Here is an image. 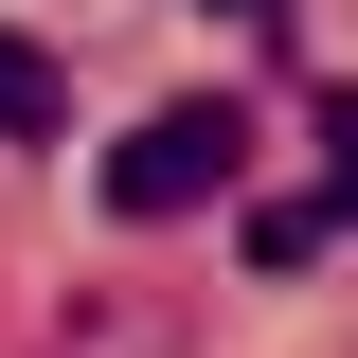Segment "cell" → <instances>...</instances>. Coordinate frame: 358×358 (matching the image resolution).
<instances>
[{
	"mask_svg": "<svg viewBox=\"0 0 358 358\" xmlns=\"http://www.w3.org/2000/svg\"><path fill=\"white\" fill-rule=\"evenodd\" d=\"M233 179H251V108H233V90H179V108H143V126L108 143V215H197Z\"/></svg>",
	"mask_w": 358,
	"mask_h": 358,
	"instance_id": "1",
	"label": "cell"
},
{
	"mask_svg": "<svg viewBox=\"0 0 358 358\" xmlns=\"http://www.w3.org/2000/svg\"><path fill=\"white\" fill-rule=\"evenodd\" d=\"M54 126H72V72L36 36H0V143H54Z\"/></svg>",
	"mask_w": 358,
	"mask_h": 358,
	"instance_id": "2",
	"label": "cell"
},
{
	"mask_svg": "<svg viewBox=\"0 0 358 358\" xmlns=\"http://www.w3.org/2000/svg\"><path fill=\"white\" fill-rule=\"evenodd\" d=\"M322 215H341V233H358V72H341V90H322Z\"/></svg>",
	"mask_w": 358,
	"mask_h": 358,
	"instance_id": "3",
	"label": "cell"
},
{
	"mask_svg": "<svg viewBox=\"0 0 358 358\" xmlns=\"http://www.w3.org/2000/svg\"><path fill=\"white\" fill-rule=\"evenodd\" d=\"M322 233H341V215H322V197H251V268H305Z\"/></svg>",
	"mask_w": 358,
	"mask_h": 358,
	"instance_id": "4",
	"label": "cell"
},
{
	"mask_svg": "<svg viewBox=\"0 0 358 358\" xmlns=\"http://www.w3.org/2000/svg\"><path fill=\"white\" fill-rule=\"evenodd\" d=\"M215 18H287V0H215Z\"/></svg>",
	"mask_w": 358,
	"mask_h": 358,
	"instance_id": "5",
	"label": "cell"
}]
</instances>
